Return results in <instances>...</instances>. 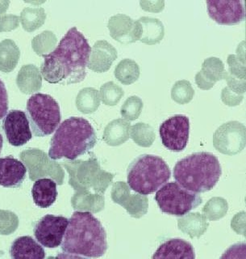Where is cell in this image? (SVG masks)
I'll return each mask as SVG.
<instances>
[{"instance_id": "1", "label": "cell", "mask_w": 246, "mask_h": 259, "mask_svg": "<svg viewBox=\"0 0 246 259\" xmlns=\"http://www.w3.org/2000/svg\"><path fill=\"white\" fill-rule=\"evenodd\" d=\"M91 48L82 32L73 27L54 51L44 55L40 72L48 83L71 84L83 81L87 75Z\"/></svg>"}, {"instance_id": "2", "label": "cell", "mask_w": 246, "mask_h": 259, "mask_svg": "<svg viewBox=\"0 0 246 259\" xmlns=\"http://www.w3.org/2000/svg\"><path fill=\"white\" fill-rule=\"evenodd\" d=\"M107 249V233L100 221L89 211H75L69 220L61 250L76 257H99Z\"/></svg>"}, {"instance_id": "3", "label": "cell", "mask_w": 246, "mask_h": 259, "mask_svg": "<svg viewBox=\"0 0 246 259\" xmlns=\"http://www.w3.org/2000/svg\"><path fill=\"white\" fill-rule=\"evenodd\" d=\"M95 144L96 134L91 124L83 117H71L56 130L51 139L48 156L52 160H75L92 149Z\"/></svg>"}, {"instance_id": "4", "label": "cell", "mask_w": 246, "mask_h": 259, "mask_svg": "<svg viewBox=\"0 0 246 259\" xmlns=\"http://www.w3.org/2000/svg\"><path fill=\"white\" fill-rule=\"evenodd\" d=\"M220 162L210 152H196L177 162L173 178L186 190L200 194L212 190L221 176Z\"/></svg>"}, {"instance_id": "5", "label": "cell", "mask_w": 246, "mask_h": 259, "mask_svg": "<svg viewBox=\"0 0 246 259\" xmlns=\"http://www.w3.org/2000/svg\"><path fill=\"white\" fill-rule=\"evenodd\" d=\"M127 175L128 184L132 190L148 195L165 184L170 178L171 172L163 159L145 154L129 164Z\"/></svg>"}, {"instance_id": "6", "label": "cell", "mask_w": 246, "mask_h": 259, "mask_svg": "<svg viewBox=\"0 0 246 259\" xmlns=\"http://www.w3.org/2000/svg\"><path fill=\"white\" fill-rule=\"evenodd\" d=\"M26 112L31 130L36 137L50 136L60 123L58 103L48 94L36 93L29 97Z\"/></svg>"}, {"instance_id": "7", "label": "cell", "mask_w": 246, "mask_h": 259, "mask_svg": "<svg viewBox=\"0 0 246 259\" xmlns=\"http://www.w3.org/2000/svg\"><path fill=\"white\" fill-rule=\"evenodd\" d=\"M154 198L162 212L177 217L188 214L203 202L199 194L186 190L177 182L162 186Z\"/></svg>"}, {"instance_id": "8", "label": "cell", "mask_w": 246, "mask_h": 259, "mask_svg": "<svg viewBox=\"0 0 246 259\" xmlns=\"http://www.w3.org/2000/svg\"><path fill=\"white\" fill-rule=\"evenodd\" d=\"M245 126L238 121L223 124L214 133V147L218 152L227 156L240 153L245 147Z\"/></svg>"}, {"instance_id": "9", "label": "cell", "mask_w": 246, "mask_h": 259, "mask_svg": "<svg viewBox=\"0 0 246 259\" xmlns=\"http://www.w3.org/2000/svg\"><path fill=\"white\" fill-rule=\"evenodd\" d=\"M189 132V118L181 114L173 116L160 125L161 142L165 148L173 152H179L185 149Z\"/></svg>"}, {"instance_id": "10", "label": "cell", "mask_w": 246, "mask_h": 259, "mask_svg": "<svg viewBox=\"0 0 246 259\" xmlns=\"http://www.w3.org/2000/svg\"><path fill=\"white\" fill-rule=\"evenodd\" d=\"M68 224V219L63 215H44L34 227V236L36 241L42 246L50 249L60 246Z\"/></svg>"}, {"instance_id": "11", "label": "cell", "mask_w": 246, "mask_h": 259, "mask_svg": "<svg viewBox=\"0 0 246 259\" xmlns=\"http://www.w3.org/2000/svg\"><path fill=\"white\" fill-rule=\"evenodd\" d=\"M3 129L8 143L14 147L24 145L32 137L26 113L18 109L7 113L3 121Z\"/></svg>"}, {"instance_id": "12", "label": "cell", "mask_w": 246, "mask_h": 259, "mask_svg": "<svg viewBox=\"0 0 246 259\" xmlns=\"http://www.w3.org/2000/svg\"><path fill=\"white\" fill-rule=\"evenodd\" d=\"M208 15L221 25H233L244 20L243 1H207Z\"/></svg>"}, {"instance_id": "13", "label": "cell", "mask_w": 246, "mask_h": 259, "mask_svg": "<svg viewBox=\"0 0 246 259\" xmlns=\"http://www.w3.org/2000/svg\"><path fill=\"white\" fill-rule=\"evenodd\" d=\"M27 168L13 156L0 158V186L18 188L26 178Z\"/></svg>"}, {"instance_id": "14", "label": "cell", "mask_w": 246, "mask_h": 259, "mask_svg": "<svg viewBox=\"0 0 246 259\" xmlns=\"http://www.w3.org/2000/svg\"><path fill=\"white\" fill-rule=\"evenodd\" d=\"M117 51L107 40L97 41L91 49L87 67L95 72H106L117 59Z\"/></svg>"}, {"instance_id": "15", "label": "cell", "mask_w": 246, "mask_h": 259, "mask_svg": "<svg viewBox=\"0 0 246 259\" xmlns=\"http://www.w3.org/2000/svg\"><path fill=\"white\" fill-rule=\"evenodd\" d=\"M108 28L113 39L123 44L137 40V23L126 15L118 14L109 20Z\"/></svg>"}, {"instance_id": "16", "label": "cell", "mask_w": 246, "mask_h": 259, "mask_svg": "<svg viewBox=\"0 0 246 259\" xmlns=\"http://www.w3.org/2000/svg\"><path fill=\"white\" fill-rule=\"evenodd\" d=\"M224 65L220 59L214 57L207 59L201 71L196 74V84L203 90H209L217 81L224 79Z\"/></svg>"}, {"instance_id": "17", "label": "cell", "mask_w": 246, "mask_h": 259, "mask_svg": "<svg viewBox=\"0 0 246 259\" xmlns=\"http://www.w3.org/2000/svg\"><path fill=\"white\" fill-rule=\"evenodd\" d=\"M155 258L194 259L196 253L192 244L181 239H170L160 245L153 255Z\"/></svg>"}, {"instance_id": "18", "label": "cell", "mask_w": 246, "mask_h": 259, "mask_svg": "<svg viewBox=\"0 0 246 259\" xmlns=\"http://www.w3.org/2000/svg\"><path fill=\"white\" fill-rule=\"evenodd\" d=\"M137 23V40L147 45L159 43L164 37L165 29L158 19L141 17Z\"/></svg>"}, {"instance_id": "19", "label": "cell", "mask_w": 246, "mask_h": 259, "mask_svg": "<svg viewBox=\"0 0 246 259\" xmlns=\"http://www.w3.org/2000/svg\"><path fill=\"white\" fill-rule=\"evenodd\" d=\"M10 254L11 257L15 259H44L45 257L44 248L30 236L16 238L11 246Z\"/></svg>"}, {"instance_id": "20", "label": "cell", "mask_w": 246, "mask_h": 259, "mask_svg": "<svg viewBox=\"0 0 246 259\" xmlns=\"http://www.w3.org/2000/svg\"><path fill=\"white\" fill-rule=\"evenodd\" d=\"M56 184L49 178H41L35 182L32 188V196L36 206L48 208L52 206L57 197Z\"/></svg>"}, {"instance_id": "21", "label": "cell", "mask_w": 246, "mask_h": 259, "mask_svg": "<svg viewBox=\"0 0 246 259\" xmlns=\"http://www.w3.org/2000/svg\"><path fill=\"white\" fill-rule=\"evenodd\" d=\"M208 224L205 217L199 212L184 214L177 219V227L180 231L188 235L191 238H200L208 230Z\"/></svg>"}, {"instance_id": "22", "label": "cell", "mask_w": 246, "mask_h": 259, "mask_svg": "<svg viewBox=\"0 0 246 259\" xmlns=\"http://www.w3.org/2000/svg\"><path fill=\"white\" fill-rule=\"evenodd\" d=\"M131 125L126 120L119 118L107 124L103 132V140L112 147L121 145L129 140Z\"/></svg>"}, {"instance_id": "23", "label": "cell", "mask_w": 246, "mask_h": 259, "mask_svg": "<svg viewBox=\"0 0 246 259\" xmlns=\"http://www.w3.org/2000/svg\"><path fill=\"white\" fill-rule=\"evenodd\" d=\"M73 204L75 209L97 213L104 209L105 198L102 194H92L85 191L74 197Z\"/></svg>"}, {"instance_id": "24", "label": "cell", "mask_w": 246, "mask_h": 259, "mask_svg": "<svg viewBox=\"0 0 246 259\" xmlns=\"http://www.w3.org/2000/svg\"><path fill=\"white\" fill-rule=\"evenodd\" d=\"M115 76L123 84L135 83L140 76L139 66L134 60L124 59L115 67Z\"/></svg>"}, {"instance_id": "25", "label": "cell", "mask_w": 246, "mask_h": 259, "mask_svg": "<svg viewBox=\"0 0 246 259\" xmlns=\"http://www.w3.org/2000/svg\"><path fill=\"white\" fill-rule=\"evenodd\" d=\"M100 105V96L96 89L87 88L82 90L77 98V106L84 113H94Z\"/></svg>"}, {"instance_id": "26", "label": "cell", "mask_w": 246, "mask_h": 259, "mask_svg": "<svg viewBox=\"0 0 246 259\" xmlns=\"http://www.w3.org/2000/svg\"><path fill=\"white\" fill-rule=\"evenodd\" d=\"M130 130V137L141 147L149 148L155 140L154 130L149 124L138 122L133 125Z\"/></svg>"}, {"instance_id": "27", "label": "cell", "mask_w": 246, "mask_h": 259, "mask_svg": "<svg viewBox=\"0 0 246 259\" xmlns=\"http://www.w3.org/2000/svg\"><path fill=\"white\" fill-rule=\"evenodd\" d=\"M132 217L140 219L148 212L149 199L143 194H130L128 200L123 205Z\"/></svg>"}, {"instance_id": "28", "label": "cell", "mask_w": 246, "mask_h": 259, "mask_svg": "<svg viewBox=\"0 0 246 259\" xmlns=\"http://www.w3.org/2000/svg\"><path fill=\"white\" fill-rule=\"evenodd\" d=\"M228 210V202L220 197L212 198L206 203L203 208V214L209 221H218L227 214Z\"/></svg>"}, {"instance_id": "29", "label": "cell", "mask_w": 246, "mask_h": 259, "mask_svg": "<svg viewBox=\"0 0 246 259\" xmlns=\"http://www.w3.org/2000/svg\"><path fill=\"white\" fill-rule=\"evenodd\" d=\"M195 91L189 81H177L172 88V99L180 105L189 103L193 99Z\"/></svg>"}, {"instance_id": "30", "label": "cell", "mask_w": 246, "mask_h": 259, "mask_svg": "<svg viewBox=\"0 0 246 259\" xmlns=\"http://www.w3.org/2000/svg\"><path fill=\"white\" fill-rule=\"evenodd\" d=\"M125 95V92L114 82H107L101 87L100 99L103 103L109 106L117 105Z\"/></svg>"}, {"instance_id": "31", "label": "cell", "mask_w": 246, "mask_h": 259, "mask_svg": "<svg viewBox=\"0 0 246 259\" xmlns=\"http://www.w3.org/2000/svg\"><path fill=\"white\" fill-rule=\"evenodd\" d=\"M143 109V101L137 96L128 98L122 105L120 113L125 119L135 121L141 115Z\"/></svg>"}, {"instance_id": "32", "label": "cell", "mask_w": 246, "mask_h": 259, "mask_svg": "<svg viewBox=\"0 0 246 259\" xmlns=\"http://www.w3.org/2000/svg\"><path fill=\"white\" fill-rule=\"evenodd\" d=\"M229 73L232 76L239 79H245V61L244 58L231 55L228 56Z\"/></svg>"}, {"instance_id": "33", "label": "cell", "mask_w": 246, "mask_h": 259, "mask_svg": "<svg viewBox=\"0 0 246 259\" xmlns=\"http://www.w3.org/2000/svg\"><path fill=\"white\" fill-rule=\"evenodd\" d=\"M130 188L125 182H118L113 185L111 198L113 202L123 206L130 196Z\"/></svg>"}, {"instance_id": "34", "label": "cell", "mask_w": 246, "mask_h": 259, "mask_svg": "<svg viewBox=\"0 0 246 259\" xmlns=\"http://www.w3.org/2000/svg\"><path fill=\"white\" fill-rule=\"evenodd\" d=\"M113 178H114V174L102 170L100 174H99V178L95 182V184L93 185L92 188L94 189L97 194L103 195L106 190L108 188V186L112 182Z\"/></svg>"}, {"instance_id": "35", "label": "cell", "mask_w": 246, "mask_h": 259, "mask_svg": "<svg viewBox=\"0 0 246 259\" xmlns=\"http://www.w3.org/2000/svg\"><path fill=\"white\" fill-rule=\"evenodd\" d=\"M224 79L227 81L228 88L231 89V91L236 93V94H240V95L245 93V79H239L237 78H235L227 71L224 73Z\"/></svg>"}, {"instance_id": "36", "label": "cell", "mask_w": 246, "mask_h": 259, "mask_svg": "<svg viewBox=\"0 0 246 259\" xmlns=\"http://www.w3.org/2000/svg\"><path fill=\"white\" fill-rule=\"evenodd\" d=\"M222 101L225 105L229 106H235L238 105L243 100V95L236 94L230 90L229 88L226 87L223 89L222 92Z\"/></svg>"}, {"instance_id": "37", "label": "cell", "mask_w": 246, "mask_h": 259, "mask_svg": "<svg viewBox=\"0 0 246 259\" xmlns=\"http://www.w3.org/2000/svg\"><path fill=\"white\" fill-rule=\"evenodd\" d=\"M8 110V95L4 82L0 79V120L5 117Z\"/></svg>"}, {"instance_id": "38", "label": "cell", "mask_w": 246, "mask_h": 259, "mask_svg": "<svg viewBox=\"0 0 246 259\" xmlns=\"http://www.w3.org/2000/svg\"><path fill=\"white\" fill-rule=\"evenodd\" d=\"M245 214L244 211L238 213L236 217L232 219V229L238 234L245 235Z\"/></svg>"}, {"instance_id": "39", "label": "cell", "mask_w": 246, "mask_h": 259, "mask_svg": "<svg viewBox=\"0 0 246 259\" xmlns=\"http://www.w3.org/2000/svg\"><path fill=\"white\" fill-rule=\"evenodd\" d=\"M3 144H4V140H3L2 135L0 134V154L2 152Z\"/></svg>"}]
</instances>
